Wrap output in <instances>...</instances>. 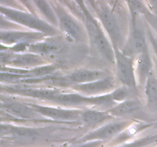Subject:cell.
Here are the masks:
<instances>
[{
	"label": "cell",
	"mask_w": 157,
	"mask_h": 147,
	"mask_svg": "<svg viewBox=\"0 0 157 147\" xmlns=\"http://www.w3.org/2000/svg\"><path fill=\"white\" fill-rule=\"evenodd\" d=\"M78 8L81 9V13L86 24L87 33L94 47L97 51L109 62H114V49L111 47L107 37L104 35L102 28L98 24V21L94 18L87 8L84 6V2H78Z\"/></svg>",
	"instance_id": "1"
},
{
	"label": "cell",
	"mask_w": 157,
	"mask_h": 147,
	"mask_svg": "<svg viewBox=\"0 0 157 147\" xmlns=\"http://www.w3.org/2000/svg\"><path fill=\"white\" fill-rule=\"evenodd\" d=\"M90 3L92 4L100 21L111 38L113 47H118L121 44L122 35L113 12L104 2H90Z\"/></svg>",
	"instance_id": "2"
},
{
	"label": "cell",
	"mask_w": 157,
	"mask_h": 147,
	"mask_svg": "<svg viewBox=\"0 0 157 147\" xmlns=\"http://www.w3.org/2000/svg\"><path fill=\"white\" fill-rule=\"evenodd\" d=\"M131 14L132 24L130 36L128 43L122 51L123 53L128 57H130L132 55L137 56L147 49L145 30L140 20L138 13L131 12Z\"/></svg>",
	"instance_id": "3"
},
{
	"label": "cell",
	"mask_w": 157,
	"mask_h": 147,
	"mask_svg": "<svg viewBox=\"0 0 157 147\" xmlns=\"http://www.w3.org/2000/svg\"><path fill=\"white\" fill-rule=\"evenodd\" d=\"M1 12L4 14L6 17L12 19V21L27 26L30 28L35 29L44 34H49V35L55 33V29L52 26L49 25L48 23L44 22L40 18L28 12H21V11L7 9L4 7H1Z\"/></svg>",
	"instance_id": "4"
},
{
	"label": "cell",
	"mask_w": 157,
	"mask_h": 147,
	"mask_svg": "<svg viewBox=\"0 0 157 147\" xmlns=\"http://www.w3.org/2000/svg\"><path fill=\"white\" fill-rule=\"evenodd\" d=\"M113 49L118 79L124 84V87L128 88H136V77L131 58L124 55L117 47H113Z\"/></svg>",
	"instance_id": "5"
},
{
	"label": "cell",
	"mask_w": 157,
	"mask_h": 147,
	"mask_svg": "<svg viewBox=\"0 0 157 147\" xmlns=\"http://www.w3.org/2000/svg\"><path fill=\"white\" fill-rule=\"evenodd\" d=\"M58 24L61 31L72 41H78L82 38L83 30L79 23L73 18L71 15L60 6H55L54 8Z\"/></svg>",
	"instance_id": "6"
},
{
	"label": "cell",
	"mask_w": 157,
	"mask_h": 147,
	"mask_svg": "<svg viewBox=\"0 0 157 147\" xmlns=\"http://www.w3.org/2000/svg\"><path fill=\"white\" fill-rule=\"evenodd\" d=\"M31 106L39 115H42V116H47V117L56 119V120L75 121L81 119L82 117L83 112L78 111V110L44 107V106L37 105V104H32Z\"/></svg>",
	"instance_id": "7"
},
{
	"label": "cell",
	"mask_w": 157,
	"mask_h": 147,
	"mask_svg": "<svg viewBox=\"0 0 157 147\" xmlns=\"http://www.w3.org/2000/svg\"><path fill=\"white\" fill-rule=\"evenodd\" d=\"M64 43L58 38H49L43 41L29 44L25 49L38 55H55L64 49Z\"/></svg>",
	"instance_id": "8"
},
{
	"label": "cell",
	"mask_w": 157,
	"mask_h": 147,
	"mask_svg": "<svg viewBox=\"0 0 157 147\" xmlns=\"http://www.w3.org/2000/svg\"><path fill=\"white\" fill-rule=\"evenodd\" d=\"M2 108L11 115L21 119H35L39 115L31 105L17 101H4L2 104Z\"/></svg>",
	"instance_id": "9"
},
{
	"label": "cell",
	"mask_w": 157,
	"mask_h": 147,
	"mask_svg": "<svg viewBox=\"0 0 157 147\" xmlns=\"http://www.w3.org/2000/svg\"><path fill=\"white\" fill-rule=\"evenodd\" d=\"M43 36L40 32H2L1 40L6 44H28L29 42L38 40Z\"/></svg>",
	"instance_id": "10"
},
{
	"label": "cell",
	"mask_w": 157,
	"mask_h": 147,
	"mask_svg": "<svg viewBox=\"0 0 157 147\" xmlns=\"http://www.w3.org/2000/svg\"><path fill=\"white\" fill-rule=\"evenodd\" d=\"M127 123L125 121H121V122H113L111 123H108L104 125V126L101 127L98 130L92 132L91 133L87 135L84 137L86 140H94V139H106L108 138L112 137L114 135L119 133L121 130H124L126 127Z\"/></svg>",
	"instance_id": "11"
},
{
	"label": "cell",
	"mask_w": 157,
	"mask_h": 147,
	"mask_svg": "<svg viewBox=\"0 0 157 147\" xmlns=\"http://www.w3.org/2000/svg\"><path fill=\"white\" fill-rule=\"evenodd\" d=\"M104 76H105V74L102 71L82 69V70H77L71 73L66 77V79L67 81L75 84H84L104 79L103 78Z\"/></svg>",
	"instance_id": "12"
},
{
	"label": "cell",
	"mask_w": 157,
	"mask_h": 147,
	"mask_svg": "<svg viewBox=\"0 0 157 147\" xmlns=\"http://www.w3.org/2000/svg\"><path fill=\"white\" fill-rule=\"evenodd\" d=\"M140 111V104L136 100H125L109 111L111 116H132Z\"/></svg>",
	"instance_id": "13"
},
{
	"label": "cell",
	"mask_w": 157,
	"mask_h": 147,
	"mask_svg": "<svg viewBox=\"0 0 157 147\" xmlns=\"http://www.w3.org/2000/svg\"><path fill=\"white\" fill-rule=\"evenodd\" d=\"M152 67H153V63L148 50L147 49L137 55V70L140 81L146 82L149 75L153 73Z\"/></svg>",
	"instance_id": "14"
},
{
	"label": "cell",
	"mask_w": 157,
	"mask_h": 147,
	"mask_svg": "<svg viewBox=\"0 0 157 147\" xmlns=\"http://www.w3.org/2000/svg\"><path fill=\"white\" fill-rule=\"evenodd\" d=\"M6 61H12V64L18 67H33L38 66L42 63L43 60L40 55L35 54H25L15 56H9Z\"/></svg>",
	"instance_id": "15"
},
{
	"label": "cell",
	"mask_w": 157,
	"mask_h": 147,
	"mask_svg": "<svg viewBox=\"0 0 157 147\" xmlns=\"http://www.w3.org/2000/svg\"><path fill=\"white\" fill-rule=\"evenodd\" d=\"M113 81L110 78H104L95 82L89 84H79L78 89L87 93H97L100 92L107 91L113 87Z\"/></svg>",
	"instance_id": "16"
},
{
	"label": "cell",
	"mask_w": 157,
	"mask_h": 147,
	"mask_svg": "<svg viewBox=\"0 0 157 147\" xmlns=\"http://www.w3.org/2000/svg\"><path fill=\"white\" fill-rule=\"evenodd\" d=\"M9 91L13 93H19L25 96H32V97L43 98V99L52 100L55 95L59 92L55 90H48V89H34V88H19V89H7Z\"/></svg>",
	"instance_id": "17"
},
{
	"label": "cell",
	"mask_w": 157,
	"mask_h": 147,
	"mask_svg": "<svg viewBox=\"0 0 157 147\" xmlns=\"http://www.w3.org/2000/svg\"><path fill=\"white\" fill-rule=\"evenodd\" d=\"M2 132L9 134L16 138H23V139H32L39 136V133L37 130L33 128L27 127L13 126L9 125H2Z\"/></svg>",
	"instance_id": "18"
},
{
	"label": "cell",
	"mask_w": 157,
	"mask_h": 147,
	"mask_svg": "<svg viewBox=\"0 0 157 147\" xmlns=\"http://www.w3.org/2000/svg\"><path fill=\"white\" fill-rule=\"evenodd\" d=\"M145 93L148 104L152 107H157V77L150 74L145 82Z\"/></svg>",
	"instance_id": "19"
},
{
	"label": "cell",
	"mask_w": 157,
	"mask_h": 147,
	"mask_svg": "<svg viewBox=\"0 0 157 147\" xmlns=\"http://www.w3.org/2000/svg\"><path fill=\"white\" fill-rule=\"evenodd\" d=\"M111 118V115L108 113L100 111V110H88L82 113L81 119L88 125H98Z\"/></svg>",
	"instance_id": "20"
},
{
	"label": "cell",
	"mask_w": 157,
	"mask_h": 147,
	"mask_svg": "<svg viewBox=\"0 0 157 147\" xmlns=\"http://www.w3.org/2000/svg\"><path fill=\"white\" fill-rule=\"evenodd\" d=\"M35 4L36 5L37 7L39 9V10L41 11V13L46 17L48 20H50L51 22L52 23H56L57 22V16L56 14H55V11L52 9V7H50V6L48 5V3L47 2H42V1H38L35 2Z\"/></svg>",
	"instance_id": "21"
},
{
	"label": "cell",
	"mask_w": 157,
	"mask_h": 147,
	"mask_svg": "<svg viewBox=\"0 0 157 147\" xmlns=\"http://www.w3.org/2000/svg\"><path fill=\"white\" fill-rule=\"evenodd\" d=\"M129 95L128 87H121L116 89L110 93V97L113 101L116 102H124Z\"/></svg>",
	"instance_id": "22"
},
{
	"label": "cell",
	"mask_w": 157,
	"mask_h": 147,
	"mask_svg": "<svg viewBox=\"0 0 157 147\" xmlns=\"http://www.w3.org/2000/svg\"><path fill=\"white\" fill-rule=\"evenodd\" d=\"M149 36H150V41H151V44L153 45V48H154L155 53H156V67H157V41L155 40V38L153 37V35H152L151 32L149 33Z\"/></svg>",
	"instance_id": "23"
},
{
	"label": "cell",
	"mask_w": 157,
	"mask_h": 147,
	"mask_svg": "<svg viewBox=\"0 0 157 147\" xmlns=\"http://www.w3.org/2000/svg\"><path fill=\"white\" fill-rule=\"evenodd\" d=\"M98 145V142H90L81 145H77L75 147H96Z\"/></svg>",
	"instance_id": "24"
},
{
	"label": "cell",
	"mask_w": 157,
	"mask_h": 147,
	"mask_svg": "<svg viewBox=\"0 0 157 147\" xmlns=\"http://www.w3.org/2000/svg\"><path fill=\"white\" fill-rule=\"evenodd\" d=\"M149 4H150V7H151V9H153V12H154L156 14H157V2L156 1L150 2Z\"/></svg>",
	"instance_id": "25"
}]
</instances>
